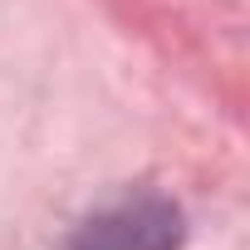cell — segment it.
<instances>
[{"mask_svg": "<svg viewBox=\"0 0 250 250\" xmlns=\"http://www.w3.org/2000/svg\"><path fill=\"white\" fill-rule=\"evenodd\" d=\"M59 250H182V211L157 191H138L88 216Z\"/></svg>", "mask_w": 250, "mask_h": 250, "instance_id": "cell-1", "label": "cell"}]
</instances>
